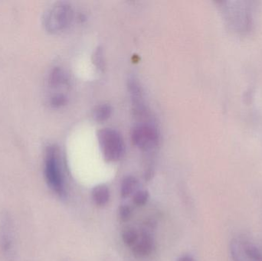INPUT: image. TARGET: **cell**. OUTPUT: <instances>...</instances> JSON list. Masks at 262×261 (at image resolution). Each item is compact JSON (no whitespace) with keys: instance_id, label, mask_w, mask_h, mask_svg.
Returning a JSON list of instances; mask_svg holds the SVG:
<instances>
[{"instance_id":"obj_1","label":"cell","mask_w":262,"mask_h":261,"mask_svg":"<svg viewBox=\"0 0 262 261\" xmlns=\"http://www.w3.org/2000/svg\"><path fill=\"white\" fill-rule=\"evenodd\" d=\"M228 29L240 36L253 32L259 3L250 0H223L217 3Z\"/></svg>"},{"instance_id":"obj_2","label":"cell","mask_w":262,"mask_h":261,"mask_svg":"<svg viewBox=\"0 0 262 261\" xmlns=\"http://www.w3.org/2000/svg\"><path fill=\"white\" fill-rule=\"evenodd\" d=\"M45 176L49 188L59 197L66 195L64 174L60 160L59 150L55 145L47 147L45 156Z\"/></svg>"},{"instance_id":"obj_3","label":"cell","mask_w":262,"mask_h":261,"mask_svg":"<svg viewBox=\"0 0 262 261\" xmlns=\"http://www.w3.org/2000/svg\"><path fill=\"white\" fill-rule=\"evenodd\" d=\"M73 17V8L70 3L57 2L45 12L43 24L48 32L57 33L64 30L72 22Z\"/></svg>"},{"instance_id":"obj_4","label":"cell","mask_w":262,"mask_h":261,"mask_svg":"<svg viewBox=\"0 0 262 261\" xmlns=\"http://www.w3.org/2000/svg\"><path fill=\"white\" fill-rule=\"evenodd\" d=\"M98 139L104 159L116 162L123 157L125 144L121 133L111 127H104L98 131Z\"/></svg>"},{"instance_id":"obj_5","label":"cell","mask_w":262,"mask_h":261,"mask_svg":"<svg viewBox=\"0 0 262 261\" xmlns=\"http://www.w3.org/2000/svg\"><path fill=\"white\" fill-rule=\"evenodd\" d=\"M232 261H262V250L245 236H237L230 242Z\"/></svg>"},{"instance_id":"obj_6","label":"cell","mask_w":262,"mask_h":261,"mask_svg":"<svg viewBox=\"0 0 262 261\" xmlns=\"http://www.w3.org/2000/svg\"><path fill=\"white\" fill-rule=\"evenodd\" d=\"M131 138L137 147L142 150H149L158 145L160 133L152 124L140 123L133 128Z\"/></svg>"},{"instance_id":"obj_7","label":"cell","mask_w":262,"mask_h":261,"mask_svg":"<svg viewBox=\"0 0 262 261\" xmlns=\"http://www.w3.org/2000/svg\"><path fill=\"white\" fill-rule=\"evenodd\" d=\"M0 243L3 254L8 259L13 258L14 251V232L13 225L10 216L5 214L2 217L1 225H0Z\"/></svg>"},{"instance_id":"obj_8","label":"cell","mask_w":262,"mask_h":261,"mask_svg":"<svg viewBox=\"0 0 262 261\" xmlns=\"http://www.w3.org/2000/svg\"><path fill=\"white\" fill-rule=\"evenodd\" d=\"M154 247V239L150 233L143 231L140 233L137 243L133 247V253L135 257L143 258L152 254Z\"/></svg>"},{"instance_id":"obj_9","label":"cell","mask_w":262,"mask_h":261,"mask_svg":"<svg viewBox=\"0 0 262 261\" xmlns=\"http://www.w3.org/2000/svg\"><path fill=\"white\" fill-rule=\"evenodd\" d=\"M69 81V74L64 68L59 66H55L49 72V84L52 87H58L66 85Z\"/></svg>"},{"instance_id":"obj_10","label":"cell","mask_w":262,"mask_h":261,"mask_svg":"<svg viewBox=\"0 0 262 261\" xmlns=\"http://www.w3.org/2000/svg\"><path fill=\"white\" fill-rule=\"evenodd\" d=\"M92 199L98 206H104L110 200L111 194L108 187L105 185H98L92 190Z\"/></svg>"},{"instance_id":"obj_11","label":"cell","mask_w":262,"mask_h":261,"mask_svg":"<svg viewBox=\"0 0 262 261\" xmlns=\"http://www.w3.org/2000/svg\"><path fill=\"white\" fill-rule=\"evenodd\" d=\"M138 185V180L134 176H127L121 184V194L123 198H127L134 193Z\"/></svg>"},{"instance_id":"obj_12","label":"cell","mask_w":262,"mask_h":261,"mask_svg":"<svg viewBox=\"0 0 262 261\" xmlns=\"http://www.w3.org/2000/svg\"><path fill=\"white\" fill-rule=\"evenodd\" d=\"M112 113V106L107 103L98 104L93 110V116L98 121H103L109 118Z\"/></svg>"},{"instance_id":"obj_13","label":"cell","mask_w":262,"mask_h":261,"mask_svg":"<svg viewBox=\"0 0 262 261\" xmlns=\"http://www.w3.org/2000/svg\"><path fill=\"white\" fill-rule=\"evenodd\" d=\"M139 236H140V234H138V232L135 229H133V228L127 229L123 233V242L127 246L133 248L135 245V244L137 243V241H138Z\"/></svg>"},{"instance_id":"obj_14","label":"cell","mask_w":262,"mask_h":261,"mask_svg":"<svg viewBox=\"0 0 262 261\" xmlns=\"http://www.w3.org/2000/svg\"><path fill=\"white\" fill-rule=\"evenodd\" d=\"M149 196V193L145 190L137 192L134 196V204L138 206H143L147 202Z\"/></svg>"},{"instance_id":"obj_15","label":"cell","mask_w":262,"mask_h":261,"mask_svg":"<svg viewBox=\"0 0 262 261\" xmlns=\"http://www.w3.org/2000/svg\"><path fill=\"white\" fill-rule=\"evenodd\" d=\"M67 100V97L64 93H57L51 97L50 104L52 107H59L66 104Z\"/></svg>"},{"instance_id":"obj_16","label":"cell","mask_w":262,"mask_h":261,"mask_svg":"<svg viewBox=\"0 0 262 261\" xmlns=\"http://www.w3.org/2000/svg\"><path fill=\"white\" fill-rule=\"evenodd\" d=\"M120 219L123 222H127L131 217V209L127 205H121L119 208Z\"/></svg>"},{"instance_id":"obj_17","label":"cell","mask_w":262,"mask_h":261,"mask_svg":"<svg viewBox=\"0 0 262 261\" xmlns=\"http://www.w3.org/2000/svg\"><path fill=\"white\" fill-rule=\"evenodd\" d=\"M94 61L98 67H103L104 64V53H103L102 49L101 47L98 48L95 51L94 55Z\"/></svg>"},{"instance_id":"obj_18","label":"cell","mask_w":262,"mask_h":261,"mask_svg":"<svg viewBox=\"0 0 262 261\" xmlns=\"http://www.w3.org/2000/svg\"><path fill=\"white\" fill-rule=\"evenodd\" d=\"M177 261H195L194 260L193 257H191L189 255H183L181 257L178 259Z\"/></svg>"}]
</instances>
